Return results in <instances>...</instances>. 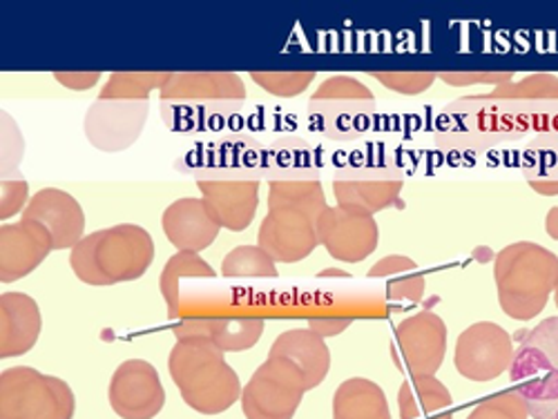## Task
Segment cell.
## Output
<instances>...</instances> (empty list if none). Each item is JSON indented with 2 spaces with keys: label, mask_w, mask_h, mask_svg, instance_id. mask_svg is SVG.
I'll return each instance as SVG.
<instances>
[{
  "label": "cell",
  "mask_w": 558,
  "mask_h": 419,
  "mask_svg": "<svg viewBox=\"0 0 558 419\" xmlns=\"http://www.w3.org/2000/svg\"><path fill=\"white\" fill-rule=\"evenodd\" d=\"M327 195L315 178H277L268 188V210L259 225L257 246L277 263H298L319 246V217Z\"/></svg>",
  "instance_id": "obj_1"
},
{
  "label": "cell",
  "mask_w": 558,
  "mask_h": 419,
  "mask_svg": "<svg viewBox=\"0 0 558 419\" xmlns=\"http://www.w3.org/2000/svg\"><path fill=\"white\" fill-rule=\"evenodd\" d=\"M155 261L150 232L119 223L85 235L70 250V268L87 286H114L142 279Z\"/></svg>",
  "instance_id": "obj_2"
},
{
  "label": "cell",
  "mask_w": 558,
  "mask_h": 419,
  "mask_svg": "<svg viewBox=\"0 0 558 419\" xmlns=\"http://www.w3.org/2000/svg\"><path fill=\"white\" fill-rule=\"evenodd\" d=\"M168 370L183 402L202 415H219L242 399L238 370L206 340H177Z\"/></svg>",
  "instance_id": "obj_3"
},
{
  "label": "cell",
  "mask_w": 558,
  "mask_h": 419,
  "mask_svg": "<svg viewBox=\"0 0 558 419\" xmlns=\"http://www.w3.org/2000/svg\"><path fill=\"white\" fill-rule=\"evenodd\" d=\"M502 312L517 321L536 319L558 288V257L534 242H517L494 257Z\"/></svg>",
  "instance_id": "obj_4"
},
{
  "label": "cell",
  "mask_w": 558,
  "mask_h": 419,
  "mask_svg": "<svg viewBox=\"0 0 558 419\" xmlns=\"http://www.w3.org/2000/svg\"><path fill=\"white\" fill-rule=\"evenodd\" d=\"M519 342L509 380L527 404L530 417L549 419L558 410V317L519 333Z\"/></svg>",
  "instance_id": "obj_5"
},
{
  "label": "cell",
  "mask_w": 558,
  "mask_h": 419,
  "mask_svg": "<svg viewBox=\"0 0 558 419\" xmlns=\"http://www.w3.org/2000/svg\"><path fill=\"white\" fill-rule=\"evenodd\" d=\"M76 397L68 382L14 366L0 375V419H74Z\"/></svg>",
  "instance_id": "obj_6"
},
{
  "label": "cell",
  "mask_w": 558,
  "mask_h": 419,
  "mask_svg": "<svg viewBox=\"0 0 558 419\" xmlns=\"http://www.w3.org/2000/svg\"><path fill=\"white\" fill-rule=\"evenodd\" d=\"M308 384L302 372L282 357H266L242 391L246 419H293Z\"/></svg>",
  "instance_id": "obj_7"
},
{
  "label": "cell",
  "mask_w": 558,
  "mask_h": 419,
  "mask_svg": "<svg viewBox=\"0 0 558 419\" xmlns=\"http://www.w3.org/2000/svg\"><path fill=\"white\" fill-rule=\"evenodd\" d=\"M514 353V337L502 325L494 321H478L458 335L453 363L464 380L485 384L509 370Z\"/></svg>",
  "instance_id": "obj_8"
},
{
  "label": "cell",
  "mask_w": 558,
  "mask_h": 419,
  "mask_svg": "<svg viewBox=\"0 0 558 419\" xmlns=\"http://www.w3.org/2000/svg\"><path fill=\"white\" fill-rule=\"evenodd\" d=\"M447 355V323L440 315L423 310L398 323L393 359L411 378L436 375Z\"/></svg>",
  "instance_id": "obj_9"
},
{
  "label": "cell",
  "mask_w": 558,
  "mask_h": 419,
  "mask_svg": "<svg viewBox=\"0 0 558 419\" xmlns=\"http://www.w3.org/2000/svg\"><path fill=\"white\" fill-rule=\"evenodd\" d=\"M108 402L121 419H155L166 406V389L146 359L123 361L110 380Z\"/></svg>",
  "instance_id": "obj_10"
},
{
  "label": "cell",
  "mask_w": 558,
  "mask_h": 419,
  "mask_svg": "<svg viewBox=\"0 0 558 419\" xmlns=\"http://www.w3.org/2000/svg\"><path fill=\"white\" fill-rule=\"evenodd\" d=\"M319 246L342 263H360L374 255L380 242V227L371 214L329 206L319 217Z\"/></svg>",
  "instance_id": "obj_11"
},
{
  "label": "cell",
  "mask_w": 558,
  "mask_h": 419,
  "mask_svg": "<svg viewBox=\"0 0 558 419\" xmlns=\"http://www.w3.org/2000/svg\"><path fill=\"white\" fill-rule=\"evenodd\" d=\"M148 112V101L92 103L83 123L87 141L101 152H123L142 136Z\"/></svg>",
  "instance_id": "obj_12"
},
{
  "label": "cell",
  "mask_w": 558,
  "mask_h": 419,
  "mask_svg": "<svg viewBox=\"0 0 558 419\" xmlns=\"http://www.w3.org/2000/svg\"><path fill=\"white\" fill-rule=\"evenodd\" d=\"M54 250L52 232L43 223L21 221L0 227V282L14 284L34 272Z\"/></svg>",
  "instance_id": "obj_13"
},
{
  "label": "cell",
  "mask_w": 558,
  "mask_h": 419,
  "mask_svg": "<svg viewBox=\"0 0 558 419\" xmlns=\"http://www.w3.org/2000/svg\"><path fill=\"white\" fill-rule=\"evenodd\" d=\"M23 219L48 227L54 250H72L85 237V212L81 204L59 188L38 190L23 210Z\"/></svg>",
  "instance_id": "obj_14"
},
{
  "label": "cell",
  "mask_w": 558,
  "mask_h": 419,
  "mask_svg": "<svg viewBox=\"0 0 558 419\" xmlns=\"http://www.w3.org/2000/svg\"><path fill=\"white\" fill-rule=\"evenodd\" d=\"M202 199L217 219V223L230 232H244L259 206V183L251 178H219L199 181Z\"/></svg>",
  "instance_id": "obj_15"
},
{
  "label": "cell",
  "mask_w": 558,
  "mask_h": 419,
  "mask_svg": "<svg viewBox=\"0 0 558 419\" xmlns=\"http://www.w3.org/2000/svg\"><path fill=\"white\" fill-rule=\"evenodd\" d=\"M161 227L177 252H202L213 246L221 225L204 199L183 197L170 204L161 217Z\"/></svg>",
  "instance_id": "obj_16"
},
{
  "label": "cell",
  "mask_w": 558,
  "mask_h": 419,
  "mask_svg": "<svg viewBox=\"0 0 558 419\" xmlns=\"http://www.w3.org/2000/svg\"><path fill=\"white\" fill-rule=\"evenodd\" d=\"M264 325L259 317L181 319L172 333L177 340H206L221 353H244L262 340Z\"/></svg>",
  "instance_id": "obj_17"
},
{
  "label": "cell",
  "mask_w": 558,
  "mask_h": 419,
  "mask_svg": "<svg viewBox=\"0 0 558 419\" xmlns=\"http://www.w3.org/2000/svg\"><path fill=\"white\" fill-rule=\"evenodd\" d=\"M159 99L166 103L199 101H244L246 85L232 72H177L161 87Z\"/></svg>",
  "instance_id": "obj_18"
},
{
  "label": "cell",
  "mask_w": 558,
  "mask_h": 419,
  "mask_svg": "<svg viewBox=\"0 0 558 419\" xmlns=\"http://www.w3.org/2000/svg\"><path fill=\"white\" fill-rule=\"evenodd\" d=\"M43 331L38 304L25 293L0 297V357L12 359L29 353Z\"/></svg>",
  "instance_id": "obj_19"
},
{
  "label": "cell",
  "mask_w": 558,
  "mask_h": 419,
  "mask_svg": "<svg viewBox=\"0 0 558 419\" xmlns=\"http://www.w3.org/2000/svg\"><path fill=\"white\" fill-rule=\"evenodd\" d=\"M268 357H282L291 361L304 375L308 391L327 380L331 370V348L327 346V340L311 329L284 331L272 342Z\"/></svg>",
  "instance_id": "obj_20"
},
{
  "label": "cell",
  "mask_w": 558,
  "mask_h": 419,
  "mask_svg": "<svg viewBox=\"0 0 558 419\" xmlns=\"http://www.w3.org/2000/svg\"><path fill=\"white\" fill-rule=\"evenodd\" d=\"M400 419H453V397L436 375L409 378L398 391Z\"/></svg>",
  "instance_id": "obj_21"
},
{
  "label": "cell",
  "mask_w": 558,
  "mask_h": 419,
  "mask_svg": "<svg viewBox=\"0 0 558 419\" xmlns=\"http://www.w3.org/2000/svg\"><path fill=\"white\" fill-rule=\"evenodd\" d=\"M402 181L393 178H338L333 195L340 208L374 217L400 201Z\"/></svg>",
  "instance_id": "obj_22"
},
{
  "label": "cell",
  "mask_w": 558,
  "mask_h": 419,
  "mask_svg": "<svg viewBox=\"0 0 558 419\" xmlns=\"http://www.w3.org/2000/svg\"><path fill=\"white\" fill-rule=\"evenodd\" d=\"M333 419H391L387 395L376 382L351 378L336 389Z\"/></svg>",
  "instance_id": "obj_23"
},
{
  "label": "cell",
  "mask_w": 558,
  "mask_h": 419,
  "mask_svg": "<svg viewBox=\"0 0 558 419\" xmlns=\"http://www.w3.org/2000/svg\"><path fill=\"white\" fill-rule=\"evenodd\" d=\"M217 272L213 266L202 259L199 252H174L159 276V291L166 301L168 315L172 319L179 317V282L181 279H213Z\"/></svg>",
  "instance_id": "obj_24"
},
{
  "label": "cell",
  "mask_w": 558,
  "mask_h": 419,
  "mask_svg": "<svg viewBox=\"0 0 558 419\" xmlns=\"http://www.w3.org/2000/svg\"><path fill=\"white\" fill-rule=\"evenodd\" d=\"M172 72H114L99 91V101H148L150 91L168 83Z\"/></svg>",
  "instance_id": "obj_25"
},
{
  "label": "cell",
  "mask_w": 558,
  "mask_h": 419,
  "mask_svg": "<svg viewBox=\"0 0 558 419\" xmlns=\"http://www.w3.org/2000/svg\"><path fill=\"white\" fill-rule=\"evenodd\" d=\"M221 274L228 279H275L277 261L262 246H240L223 257Z\"/></svg>",
  "instance_id": "obj_26"
},
{
  "label": "cell",
  "mask_w": 558,
  "mask_h": 419,
  "mask_svg": "<svg viewBox=\"0 0 558 419\" xmlns=\"http://www.w3.org/2000/svg\"><path fill=\"white\" fill-rule=\"evenodd\" d=\"M311 103H349V106H374V91H371L364 83L355 81L353 76L338 74L324 81L315 95L311 97Z\"/></svg>",
  "instance_id": "obj_27"
},
{
  "label": "cell",
  "mask_w": 558,
  "mask_h": 419,
  "mask_svg": "<svg viewBox=\"0 0 558 419\" xmlns=\"http://www.w3.org/2000/svg\"><path fill=\"white\" fill-rule=\"evenodd\" d=\"M315 72H251V78L272 97L291 99L302 95L315 81Z\"/></svg>",
  "instance_id": "obj_28"
},
{
  "label": "cell",
  "mask_w": 558,
  "mask_h": 419,
  "mask_svg": "<svg viewBox=\"0 0 558 419\" xmlns=\"http://www.w3.org/2000/svg\"><path fill=\"white\" fill-rule=\"evenodd\" d=\"M468 419H530V410L517 391H502L483 399Z\"/></svg>",
  "instance_id": "obj_29"
},
{
  "label": "cell",
  "mask_w": 558,
  "mask_h": 419,
  "mask_svg": "<svg viewBox=\"0 0 558 419\" xmlns=\"http://www.w3.org/2000/svg\"><path fill=\"white\" fill-rule=\"evenodd\" d=\"M371 76L380 81L387 89L407 97L423 95L438 78L436 72H374Z\"/></svg>",
  "instance_id": "obj_30"
},
{
  "label": "cell",
  "mask_w": 558,
  "mask_h": 419,
  "mask_svg": "<svg viewBox=\"0 0 558 419\" xmlns=\"http://www.w3.org/2000/svg\"><path fill=\"white\" fill-rule=\"evenodd\" d=\"M442 78L451 87H468V85H509L514 74L511 72H440Z\"/></svg>",
  "instance_id": "obj_31"
},
{
  "label": "cell",
  "mask_w": 558,
  "mask_h": 419,
  "mask_svg": "<svg viewBox=\"0 0 558 419\" xmlns=\"http://www.w3.org/2000/svg\"><path fill=\"white\" fill-rule=\"evenodd\" d=\"M3 199H0V219L3 223L8 219H12L14 214H19L21 210L27 208L29 204V185L27 181H14V178H3Z\"/></svg>",
  "instance_id": "obj_32"
},
{
  "label": "cell",
  "mask_w": 558,
  "mask_h": 419,
  "mask_svg": "<svg viewBox=\"0 0 558 419\" xmlns=\"http://www.w3.org/2000/svg\"><path fill=\"white\" fill-rule=\"evenodd\" d=\"M425 276L421 272H413L411 276H400V279H391L389 286H387V293H389V299L391 301H409V304H415L421 301L423 295H425Z\"/></svg>",
  "instance_id": "obj_33"
},
{
  "label": "cell",
  "mask_w": 558,
  "mask_h": 419,
  "mask_svg": "<svg viewBox=\"0 0 558 419\" xmlns=\"http://www.w3.org/2000/svg\"><path fill=\"white\" fill-rule=\"evenodd\" d=\"M25 144L19 134L16 123L10 114H3V172H14L23 159Z\"/></svg>",
  "instance_id": "obj_34"
},
{
  "label": "cell",
  "mask_w": 558,
  "mask_h": 419,
  "mask_svg": "<svg viewBox=\"0 0 558 419\" xmlns=\"http://www.w3.org/2000/svg\"><path fill=\"white\" fill-rule=\"evenodd\" d=\"M404 272H417V263L404 255H389L380 259L374 268L368 270L371 279H380V276H391V274H404Z\"/></svg>",
  "instance_id": "obj_35"
},
{
  "label": "cell",
  "mask_w": 558,
  "mask_h": 419,
  "mask_svg": "<svg viewBox=\"0 0 558 419\" xmlns=\"http://www.w3.org/2000/svg\"><path fill=\"white\" fill-rule=\"evenodd\" d=\"M353 323L351 317H313L308 319V329L319 337H338Z\"/></svg>",
  "instance_id": "obj_36"
},
{
  "label": "cell",
  "mask_w": 558,
  "mask_h": 419,
  "mask_svg": "<svg viewBox=\"0 0 558 419\" xmlns=\"http://www.w3.org/2000/svg\"><path fill=\"white\" fill-rule=\"evenodd\" d=\"M54 81H59L68 89H89L101 81V72H54Z\"/></svg>",
  "instance_id": "obj_37"
},
{
  "label": "cell",
  "mask_w": 558,
  "mask_h": 419,
  "mask_svg": "<svg viewBox=\"0 0 558 419\" xmlns=\"http://www.w3.org/2000/svg\"><path fill=\"white\" fill-rule=\"evenodd\" d=\"M530 185L534 188V193H538V195H545V197L558 195V181H547V178L534 181V178H530Z\"/></svg>",
  "instance_id": "obj_38"
},
{
  "label": "cell",
  "mask_w": 558,
  "mask_h": 419,
  "mask_svg": "<svg viewBox=\"0 0 558 419\" xmlns=\"http://www.w3.org/2000/svg\"><path fill=\"white\" fill-rule=\"evenodd\" d=\"M545 230H547V235H549L551 239L558 242V206L547 212V217H545Z\"/></svg>",
  "instance_id": "obj_39"
},
{
  "label": "cell",
  "mask_w": 558,
  "mask_h": 419,
  "mask_svg": "<svg viewBox=\"0 0 558 419\" xmlns=\"http://www.w3.org/2000/svg\"><path fill=\"white\" fill-rule=\"evenodd\" d=\"M317 276H319V279H327V276H338V279H340V276H344V279H347V276H351V274H349L347 270H338V268H327V270H322V272H319Z\"/></svg>",
  "instance_id": "obj_40"
},
{
  "label": "cell",
  "mask_w": 558,
  "mask_h": 419,
  "mask_svg": "<svg viewBox=\"0 0 558 419\" xmlns=\"http://www.w3.org/2000/svg\"><path fill=\"white\" fill-rule=\"evenodd\" d=\"M554 301H556V310H558V288H556V293H554Z\"/></svg>",
  "instance_id": "obj_41"
},
{
  "label": "cell",
  "mask_w": 558,
  "mask_h": 419,
  "mask_svg": "<svg viewBox=\"0 0 558 419\" xmlns=\"http://www.w3.org/2000/svg\"><path fill=\"white\" fill-rule=\"evenodd\" d=\"M549 419H558V410H556V412H554Z\"/></svg>",
  "instance_id": "obj_42"
}]
</instances>
